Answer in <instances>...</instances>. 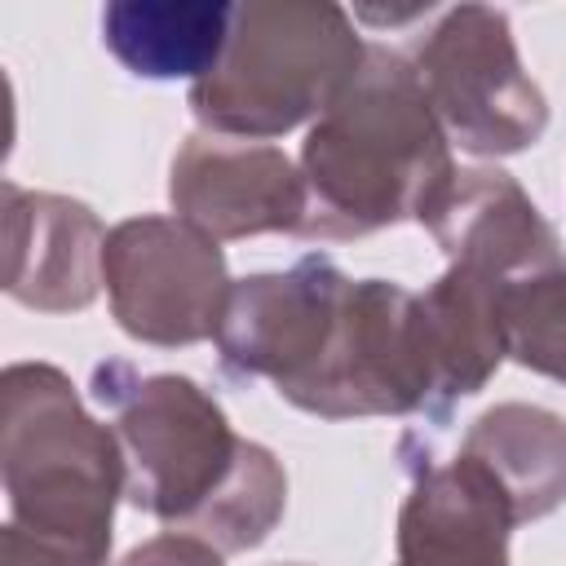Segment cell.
Returning a JSON list of instances; mask_svg holds the SVG:
<instances>
[{
    "instance_id": "obj_16",
    "label": "cell",
    "mask_w": 566,
    "mask_h": 566,
    "mask_svg": "<svg viewBox=\"0 0 566 566\" xmlns=\"http://www.w3.org/2000/svg\"><path fill=\"white\" fill-rule=\"evenodd\" d=\"M0 566H106V557L84 553V548L62 544V539L31 535V531L4 522V531H0Z\"/></svg>"
},
{
    "instance_id": "obj_10",
    "label": "cell",
    "mask_w": 566,
    "mask_h": 566,
    "mask_svg": "<svg viewBox=\"0 0 566 566\" xmlns=\"http://www.w3.org/2000/svg\"><path fill=\"white\" fill-rule=\"evenodd\" d=\"M106 230L71 195L4 181V292L40 314H75L97 301Z\"/></svg>"
},
{
    "instance_id": "obj_1",
    "label": "cell",
    "mask_w": 566,
    "mask_h": 566,
    "mask_svg": "<svg viewBox=\"0 0 566 566\" xmlns=\"http://www.w3.org/2000/svg\"><path fill=\"white\" fill-rule=\"evenodd\" d=\"M93 394L115 411L124 500L217 553L256 548L287 509V473L270 447L234 433L221 402L190 376H137L102 363Z\"/></svg>"
},
{
    "instance_id": "obj_6",
    "label": "cell",
    "mask_w": 566,
    "mask_h": 566,
    "mask_svg": "<svg viewBox=\"0 0 566 566\" xmlns=\"http://www.w3.org/2000/svg\"><path fill=\"white\" fill-rule=\"evenodd\" d=\"M102 283L115 323L159 349L217 336L230 296L221 243L181 217H128L106 230Z\"/></svg>"
},
{
    "instance_id": "obj_5",
    "label": "cell",
    "mask_w": 566,
    "mask_h": 566,
    "mask_svg": "<svg viewBox=\"0 0 566 566\" xmlns=\"http://www.w3.org/2000/svg\"><path fill=\"white\" fill-rule=\"evenodd\" d=\"M411 66L447 142L469 155H517L531 150L548 128V102L517 57L504 9H447L420 40Z\"/></svg>"
},
{
    "instance_id": "obj_11",
    "label": "cell",
    "mask_w": 566,
    "mask_h": 566,
    "mask_svg": "<svg viewBox=\"0 0 566 566\" xmlns=\"http://www.w3.org/2000/svg\"><path fill=\"white\" fill-rule=\"evenodd\" d=\"M420 226L442 248L447 265H469L500 283L566 265L557 230L504 168H455Z\"/></svg>"
},
{
    "instance_id": "obj_7",
    "label": "cell",
    "mask_w": 566,
    "mask_h": 566,
    "mask_svg": "<svg viewBox=\"0 0 566 566\" xmlns=\"http://www.w3.org/2000/svg\"><path fill=\"white\" fill-rule=\"evenodd\" d=\"M345 287L349 274L323 252L230 283L212 336L221 367L243 380H270L279 398H292L323 358Z\"/></svg>"
},
{
    "instance_id": "obj_9",
    "label": "cell",
    "mask_w": 566,
    "mask_h": 566,
    "mask_svg": "<svg viewBox=\"0 0 566 566\" xmlns=\"http://www.w3.org/2000/svg\"><path fill=\"white\" fill-rule=\"evenodd\" d=\"M407 460L411 491L398 509V562L394 566H509L513 509L495 478L455 451L433 460L429 451Z\"/></svg>"
},
{
    "instance_id": "obj_12",
    "label": "cell",
    "mask_w": 566,
    "mask_h": 566,
    "mask_svg": "<svg viewBox=\"0 0 566 566\" xmlns=\"http://www.w3.org/2000/svg\"><path fill=\"white\" fill-rule=\"evenodd\" d=\"M509 287L513 283H500L469 265H447L438 283L416 292L424 358L433 376V420H447V411L460 398H473L509 358L504 345Z\"/></svg>"
},
{
    "instance_id": "obj_18",
    "label": "cell",
    "mask_w": 566,
    "mask_h": 566,
    "mask_svg": "<svg viewBox=\"0 0 566 566\" xmlns=\"http://www.w3.org/2000/svg\"><path fill=\"white\" fill-rule=\"evenodd\" d=\"M274 566H301V562H274Z\"/></svg>"
},
{
    "instance_id": "obj_8",
    "label": "cell",
    "mask_w": 566,
    "mask_h": 566,
    "mask_svg": "<svg viewBox=\"0 0 566 566\" xmlns=\"http://www.w3.org/2000/svg\"><path fill=\"white\" fill-rule=\"evenodd\" d=\"M172 212L199 226L208 239H252V234H301L305 181L270 142L190 133L168 168Z\"/></svg>"
},
{
    "instance_id": "obj_15",
    "label": "cell",
    "mask_w": 566,
    "mask_h": 566,
    "mask_svg": "<svg viewBox=\"0 0 566 566\" xmlns=\"http://www.w3.org/2000/svg\"><path fill=\"white\" fill-rule=\"evenodd\" d=\"M504 345L513 363L566 385V265L504 292Z\"/></svg>"
},
{
    "instance_id": "obj_13",
    "label": "cell",
    "mask_w": 566,
    "mask_h": 566,
    "mask_svg": "<svg viewBox=\"0 0 566 566\" xmlns=\"http://www.w3.org/2000/svg\"><path fill=\"white\" fill-rule=\"evenodd\" d=\"M226 0H115L102 9V44L142 80H203L230 40Z\"/></svg>"
},
{
    "instance_id": "obj_3",
    "label": "cell",
    "mask_w": 566,
    "mask_h": 566,
    "mask_svg": "<svg viewBox=\"0 0 566 566\" xmlns=\"http://www.w3.org/2000/svg\"><path fill=\"white\" fill-rule=\"evenodd\" d=\"M0 478L13 526L111 557L124 451L53 363H9L0 376Z\"/></svg>"
},
{
    "instance_id": "obj_4",
    "label": "cell",
    "mask_w": 566,
    "mask_h": 566,
    "mask_svg": "<svg viewBox=\"0 0 566 566\" xmlns=\"http://www.w3.org/2000/svg\"><path fill=\"white\" fill-rule=\"evenodd\" d=\"M367 44L340 4L248 0L221 62L190 84V115L217 137L270 142L318 119L363 66Z\"/></svg>"
},
{
    "instance_id": "obj_2",
    "label": "cell",
    "mask_w": 566,
    "mask_h": 566,
    "mask_svg": "<svg viewBox=\"0 0 566 566\" xmlns=\"http://www.w3.org/2000/svg\"><path fill=\"white\" fill-rule=\"evenodd\" d=\"M305 221L296 239L345 243L420 221L455 177L451 142L411 57L367 44L363 66L301 142Z\"/></svg>"
},
{
    "instance_id": "obj_17",
    "label": "cell",
    "mask_w": 566,
    "mask_h": 566,
    "mask_svg": "<svg viewBox=\"0 0 566 566\" xmlns=\"http://www.w3.org/2000/svg\"><path fill=\"white\" fill-rule=\"evenodd\" d=\"M221 557H226V553H217L212 544H203V539H195V535L164 531V535L137 544L133 553H124L119 566H226Z\"/></svg>"
},
{
    "instance_id": "obj_14",
    "label": "cell",
    "mask_w": 566,
    "mask_h": 566,
    "mask_svg": "<svg viewBox=\"0 0 566 566\" xmlns=\"http://www.w3.org/2000/svg\"><path fill=\"white\" fill-rule=\"evenodd\" d=\"M460 455L482 464L504 491L513 522H539L566 504V420L535 402H500L482 411Z\"/></svg>"
}]
</instances>
